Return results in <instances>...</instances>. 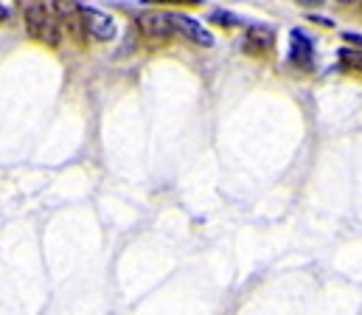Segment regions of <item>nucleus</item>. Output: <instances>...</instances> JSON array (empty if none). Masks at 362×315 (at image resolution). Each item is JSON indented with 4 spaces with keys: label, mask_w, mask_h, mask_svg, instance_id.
I'll return each instance as SVG.
<instances>
[{
    "label": "nucleus",
    "mask_w": 362,
    "mask_h": 315,
    "mask_svg": "<svg viewBox=\"0 0 362 315\" xmlns=\"http://www.w3.org/2000/svg\"><path fill=\"white\" fill-rule=\"evenodd\" d=\"M23 17H25V28L28 34L48 45V48H59V40H62V28H59V20L54 14V6L51 3H28L23 8Z\"/></svg>",
    "instance_id": "f257e3e1"
},
{
    "label": "nucleus",
    "mask_w": 362,
    "mask_h": 315,
    "mask_svg": "<svg viewBox=\"0 0 362 315\" xmlns=\"http://www.w3.org/2000/svg\"><path fill=\"white\" fill-rule=\"evenodd\" d=\"M82 23H85V34L98 40V42H110L118 34L115 20L98 8H90V6H82Z\"/></svg>",
    "instance_id": "f03ea898"
},
{
    "label": "nucleus",
    "mask_w": 362,
    "mask_h": 315,
    "mask_svg": "<svg viewBox=\"0 0 362 315\" xmlns=\"http://www.w3.org/2000/svg\"><path fill=\"white\" fill-rule=\"evenodd\" d=\"M51 6H54L57 20H62L59 25H65L68 34H71L79 45H85L88 34H85V23H82V6H79V3H51Z\"/></svg>",
    "instance_id": "7ed1b4c3"
},
{
    "label": "nucleus",
    "mask_w": 362,
    "mask_h": 315,
    "mask_svg": "<svg viewBox=\"0 0 362 315\" xmlns=\"http://www.w3.org/2000/svg\"><path fill=\"white\" fill-rule=\"evenodd\" d=\"M138 25H141V31H144L149 40H166L169 34H175V25H172V14H169V11H158V8L141 11V17H138Z\"/></svg>",
    "instance_id": "20e7f679"
},
{
    "label": "nucleus",
    "mask_w": 362,
    "mask_h": 315,
    "mask_svg": "<svg viewBox=\"0 0 362 315\" xmlns=\"http://www.w3.org/2000/svg\"><path fill=\"white\" fill-rule=\"evenodd\" d=\"M172 25H175V31L182 34V37H188L191 42H197V45H214V37H211V31L208 28H202L194 17H188V14H172Z\"/></svg>",
    "instance_id": "39448f33"
},
{
    "label": "nucleus",
    "mask_w": 362,
    "mask_h": 315,
    "mask_svg": "<svg viewBox=\"0 0 362 315\" xmlns=\"http://www.w3.org/2000/svg\"><path fill=\"white\" fill-rule=\"evenodd\" d=\"M272 42H275V34H272V28H264V25H253V28H247V34H245V54H256V57H262V54H267L272 48Z\"/></svg>",
    "instance_id": "423d86ee"
},
{
    "label": "nucleus",
    "mask_w": 362,
    "mask_h": 315,
    "mask_svg": "<svg viewBox=\"0 0 362 315\" xmlns=\"http://www.w3.org/2000/svg\"><path fill=\"white\" fill-rule=\"evenodd\" d=\"M312 42H309V37L303 34V31H292V51H289V59L295 62V65H300V68H309L312 65Z\"/></svg>",
    "instance_id": "0eeeda50"
},
{
    "label": "nucleus",
    "mask_w": 362,
    "mask_h": 315,
    "mask_svg": "<svg viewBox=\"0 0 362 315\" xmlns=\"http://www.w3.org/2000/svg\"><path fill=\"white\" fill-rule=\"evenodd\" d=\"M340 65L351 74H362V51H354V48H343L340 51Z\"/></svg>",
    "instance_id": "6e6552de"
}]
</instances>
